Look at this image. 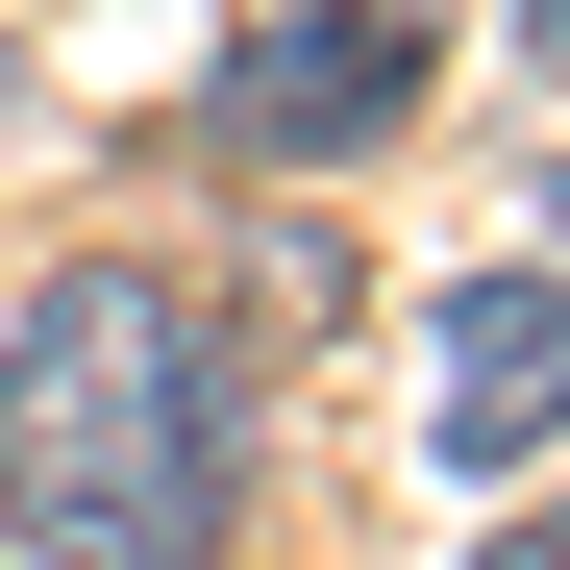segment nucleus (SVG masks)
Wrapping results in <instances>:
<instances>
[{"label": "nucleus", "instance_id": "nucleus-1", "mask_svg": "<svg viewBox=\"0 0 570 570\" xmlns=\"http://www.w3.org/2000/svg\"><path fill=\"white\" fill-rule=\"evenodd\" d=\"M0 521L50 570H199L224 546V347L174 273H50L0 323Z\"/></svg>", "mask_w": 570, "mask_h": 570}, {"label": "nucleus", "instance_id": "nucleus-2", "mask_svg": "<svg viewBox=\"0 0 570 570\" xmlns=\"http://www.w3.org/2000/svg\"><path fill=\"white\" fill-rule=\"evenodd\" d=\"M199 125L248 174H298V149H372V125H422V26L397 0H273V26L199 75Z\"/></svg>", "mask_w": 570, "mask_h": 570}, {"label": "nucleus", "instance_id": "nucleus-3", "mask_svg": "<svg viewBox=\"0 0 570 570\" xmlns=\"http://www.w3.org/2000/svg\"><path fill=\"white\" fill-rule=\"evenodd\" d=\"M422 446H446V471L570 446V273H471V298L422 323Z\"/></svg>", "mask_w": 570, "mask_h": 570}, {"label": "nucleus", "instance_id": "nucleus-4", "mask_svg": "<svg viewBox=\"0 0 570 570\" xmlns=\"http://www.w3.org/2000/svg\"><path fill=\"white\" fill-rule=\"evenodd\" d=\"M471 570H570V497H521V521H497V546H471Z\"/></svg>", "mask_w": 570, "mask_h": 570}, {"label": "nucleus", "instance_id": "nucleus-5", "mask_svg": "<svg viewBox=\"0 0 570 570\" xmlns=\"http://www.w3.org/2000/svg\"><path fill=\"white\" fill-rule=\"evenodd\" d=\"M521 50H570V0H521Z\"/></svg>", "mask_w": 570, "mask_h": 570}, {"label": "nucleus", "instance_id": "nucleus-6", "mask_svg": "<svg viewBox=\"0 0 570 570\" xmlns=\"http://www.w3.org/2000/svg\"><path fill=\"white\" fill-rule=\"evenodd\" d=\"M546 199H570V174H546Z\"/></svg>", "mask_w": 570, "mask_h": 570}]
</instances>
